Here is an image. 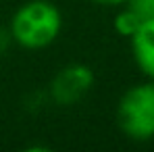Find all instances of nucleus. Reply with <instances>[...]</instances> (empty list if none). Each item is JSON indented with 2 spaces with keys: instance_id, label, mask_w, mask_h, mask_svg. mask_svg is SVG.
I'll return each mask as SVG.
<instances>
[{
  "instance_id": "obj_7",
  "label": "nucleus",
  "mask_w": 154,
  "mask_h": 152,
  "mask_svg": "<svg viewBox=\"0 0 154 152\" xmlns=\"http://www.w3.org/2000/svg\"><path fill=\"white\" fill-rule=\"evenodd\" d=\"M11 44H13V38H11V31H8V27H2L0 25V54H4V52L11 48Z\"/></svg>"
},
{
  "instance_id": "obj_4",
  "label": "nucleus",
  "mask_w": 154,
  "mask_h": 152,
  "mask_svg": "<svg viewBox=\"0 0 154 152\" xmlns=\"http://www.w3.org/2000/svg\"><path fill=\"white\" fill-rule=\"evenodd\" d=\"M129 42L137 69L154 81V19L144 21L137 27V31L129 38Z\"/></svg>"
},
{
  "instance_id": "obj_6",
  "label": "nucleus",
  "mask_w": 154,
  "mask_h": 152,
  "mask_svg": "<svg viewBox=\"0 0 154 152\" xmlns=\"http://www.w3.org/2000/svg\"><path fill=\"white\" fill-rule=\"evenodd\" d=\"M131 13H135L142 21L154 19V0H125V4Z\"/></svg>"
},
{
  "instance_id": "obj_3",
  "label": "nucleus",
  "mask_w": 154,
  "mask_h": 152,
  "mask_svg": "<svg viewBox=\"0 0 154 152\" xmlns=\"http://www.w3.org/2000/svg\"><path fill=\"white\" fill-rule=\"evenodd\" d=\"M94 88V73L88 65L71 63L63 67L50 81V98L58 106L79 104Z\"/></svg>"
},
{
  "instance_id": "obj_8",
  "label": "nucleus",
  "mask_w": 154,
  "mask_h": 152,
  "mask_svg": "<svg viewBox=\"0 0 154 152\" xmlns=\"http://www.w3.org/2000/svg\"><path fill=\"white\" fill-rule=\"evenodd\" d=\"M96 4H102V6H123L125 0H92Z\"/></svg>"
},
{
  "instance_id": "obj_2",
  "label": "nucleus",
  "mask_w": 154,
  "mask_h": 152,
  "mask_svg": "<svg viewBox=\"0 0 154 152\" xmlns=\"http://www.w3.org/2000/svg\"><path fill=\"white\" fill-rule=\"evenodd\" d=\"M119 129L133 142L154 138V81L131 85L117 104Z\"/></svg>"
},
{
  "instance_id": "obj_1",
  "label": "nucleus",
  "mask_w": 154,
  "mask_h": 152,
  "mask_svg": "<svg viewBox=\"0 0 154 152\" xmlns=\"http://www.w3.org/2000/svg\"><path fill=\"white\" fill-rule=\"evenodd\" d=\"M8 31L13 44L25 50H44L63 31V15L50 0H27L11 17Z\"/></svg>"
},
{
  "instance_id": "obj_5",
  "label": "nucleus",
  "mask_w": 154,
  "mask_h": 152,
  "mask_svg": "<svg viewBox=\"0 0 154 152\" xmlns=\"http://www.w3.org/2000/svg\"><path fill=\"white\" fill-rule=\"evenodd\" d=\"M144 21L135 15V13H131L127 6H121V11L115 15V21H112V27H115V31L119 33V36H125V38H131L135 31H137V27L142 25Z\"/></svg>"
}]
</instances>
